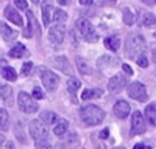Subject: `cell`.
<instances>
[{
	"label": "cell",
	"instance_id": "cell-13",
	"mask_svg": "<svg viewBox=\"0 0 156 149\" xmlns=\"http://www.w3.org/2000/svg\"><path fill=\"white\" fill-rule=\"evenodd\" d=\"M54 63L62 73L69 74V75H71V77L74 75V70H73V67H71V64L69 63V60H67L66 56H56Z\"/></svg>",
	"mask_w": 156,
	"mask_h": 149
},
{
	"label": "cell",
	"instance_id": "cell-28",
	"mask_svg": "<svg viewBox=\"0 0 156 149\" xmlns=\"http://www.w3.org/2000/svg\"><path fill=\"white\" fill-rule=\"evenodd\" d=\"M52 19H54L55 22H58V23H62V22L67 21V12H66V11H63V10H60V8H58V10L54 11Z\"/></svg>",
	"mask_w": 156,
	"mask_h": 149
},
{
	"label": "cell",
	"instance_id": "cell-36",
	"mask_svg": "<svg viewBox=\"0 0 156 149\" xmlns=\"http://www.w3.org/2000/svg\"><path fill=\"white\" fill-rule=\"evenodd\" d=\"M122 68H123V71L126 74H129V75H133V74H134V73H133V68L130 67L129 64H122Z\"/></svg>",
	"mask_w": 156,
	"mask_h": 149
},
{
	"label": "cell",
	"instance_id": "cell-34",
	"mask_svg": "<svg viewBox=\"0 0 156 149\" xmlns=\"http://www.w3.org/2000/svg\"><path fill=\"white\" fill-rule=\"evenodd\" d=\"M33 99H37V100L44 99V93H43V90H41V88L36 86L34 89H33Z\"/></svg>",
	"mask_w": 156,
	"mask_h": 149
},
{
	"label": "cell",
	"instance_id": "cell-4",
	"mask_svg": "<svg viewBox=\"0 0 156 149\" xmlns=\"http://www.w3.org/2000/svg\"><path fill=\"white\" fill-rule=\"evenodd\" d=\"M29 131L32 138L34 140V142L41 141V140H47L48 137V127L41 119H34L29 123Z\"/></svg>",
	"mask_w": 156,
	"mask_h": 149
},
{
	"label": "cell",
	"instance_id": "cell-26",
	"mask_svg": "<svg viewBox=\"0 0 156 149\" xmlns=\"http://www.w3.org/2000/svg\"><path fill=\"white\" fill-rule=\"evenodd\" d=\"M2 75L4 77L7 81H15L16 79L15 70H14L12 67H10V66H4V67L2 68Z\"/></svg>",
	"mask_w": 156,
	"mask_h": 149
},
{
	"label": "cell",
	"instance_id": "cell-40",
	"mask_svg": "<svg viewBox=\"0 0 156 149\" xmlns=\"http://www.w3.org/2000/svg\"><path fill=\"white\" fill-rule=\"evenodd\" d=\"M80 3L82 5H90L93 3V0H80Z\"/></svg>",
	"mask_w": 156,
	"mask_h": 149
},
{
	"label": "cell",
	"instance_id": "cell-32",
	"mask_svg": "<svg viewBox=\"0 0 156 149\" xmlns=\"http://www.w3.org/2000/svg\"><path fill=\"white\" fill-rule=\"evenodd\" d=\"M137 64L140 66V67H143V68H145V67H148V59H147V56L145 55H141V56H138V59H137Z\"/></svg>",
	"mask_w": 156,
	"mask_h": 149
},
{
	"label": "cell",
	"instance_id": "cell-42",
	"mask_svg": "<svg viewBox=\"0 0 156 149\" xmlns=\"http://www.w3.org/2000/svg\"><path fill=\"white\" fill-rule=\"evenodd\" d=\"M7 148H8V149H15V147H14L12 142H8V144H7Z\"/></svg>",
	"mask_w": 156,
	"mask_h": 149
},
{
	"label": "cell",
	"instance_id": "cell-27",
	"mask_svg": "<svg viewBox=\"0 0 156 149\" xmlns=\"http://www.w3.org/2000/svg\"><path fill=\"white\" fill-rule=\"evenodd\" d=\"M80 88H81V82L78 81L77 78H74V77H71V78L67 81V89L71 95H76L77 90L80 89Z\"/></svg>",
	"mask_w": 156,
	"mask_h": 149
},
{
	"label": "cell",
	"instance_id": "cell-44",
	"mask_svg": "<svg viewBox=\"0 0 156 149\" xmlns=\"http://www.w3.org/2000/svg\"><path fill=\"white\" fill-rule=\"evenodd\" d=\"M32 2L34 3V4H37V3H38V0H32Z\"/></svg>",
	"mask_w": 156,
	"mask_h": 149
},
{
	"label": "cell",
	"instance_id": "cell-19",
	"mask_svg": "<svg viewBox=\"0 0 156 149\" xmlns=\"http://www.w3.org/2000/svg\"><path fill=\"white\" fill-rule=\"evenodd\" d=\"M103 95L101 89H85L81 95L82 100H90V99H99Z\"/></svg>",
	"mask_w": 156,
	"mask_h": 149
},
{
	"label": "cell",
	"instance_id": "cell-46",
	"mask_svg": "<svg viewBox=\"0 0 156 149\" xmlns=\"http://www.w3.org/2000/svg\"><path fill=\"white\" fill-rule=\"evenodd\" d=\"M108 2H115V0H108Z\"/></svg>",
	"mask_w": 156,
	"mask_h": 149
},
{
	"label": "cell",
	"instance_id": "cell-17",
	"mask_svg": "<svg viewBox=\"0 0 156 149\" xmlns=\"http://www.w3.org/2000/svg\"><path fill=\"white\" fill-rule=\"evenodd\" d=\"M0 27H2V29H0V32H2V37L4 38L5 41L15 40V37L18 36V33L14 32V30H11L10 27L4 23V22H2V23H0Z\"/></svg>",
	"mask_w": 156,
	"mask_h": 149
},
{
	"label": "cell",
	"instance_id": "cell-14",
	"mask_svg": "<svg viewBox=\"0 0 156 149\" xmlns=\"http://www.w3.org/2000/svg\"><path fill=\"white\" fill-rule=\"evenodd\" d=\"M52 8H54V5H52V0H44L43 5H41V15H43V23L44 26H48L49 22H51L52 19Z\"/></svg>",
	"mask_w": 156,
	"mask_h": 149
},
{
	"label": "cell",
	"instance_id": "cell-45",
	"mask_svg": "<svg viewBox=\"0 0 156 149\" xmlns=\"http://www.w3.org/2000/svg\"><path fill=\"white\" fill-rule=\"evenodd\" d=\"M114 149H125L123 147H119V148H114Z\"/></svg>",
	"mask_w": 156,
	"mask_h": 149
},
{
	"label": "cell",
	"instance_id": "cell-10",
	"mask_svg": "<svg viewBox=\"0 0 156 149\" xmlns=\"http://www.w3.org/2000/svg\"><path fill=\"white\" fill-rule=\"evenodd\" d=\"M65 34H66V29L62 23H58L55 26H52L48 32L49 40H51L52 44H62L63 40H65Z\"/></svg>",
	"mask_w": 156,
	"mask_h": 149
},
{
	"label": "cell",
	"instance_id": "cell-31",
	"mask_svg": "<svg viewBox=\"0 0 156 149\" xmlns=\"http://www.w3.org/2000/svg\"><path fill=\"white\" fill-rule=\"evenodd\" d=\"M36 148L37 149H52V145L49 142V138L47 140H41V141L36 142Z\"/></svg>",
	"mask_w": 156,
	"mask_h": 149
},
{
	"label": "cell",
	"instance_id": "cell-41",
	"mask_svg": "<svg viewBox=\"0 0 156 149\" xmlns=\"http://www.w3.org/2000/svg\"><path fill=\"white\" fill-rule=\"evenodd\" d=\"M144 3H145V4H148V5H151V4H154L155 3V0H143Z\"/></svg>",
	"mask_w": 156,
	"mask_h": 149
},
{
	"label": "cell",
	"instance_id": "cell-38",
	"mask_svg": "<svg viewBox=\"0 0 156 149\" xmlns=\"http://www.w3.org/2000/svg\"><path fill=\"white\" fill-rule=\"evenodd\" d=\"M133 149H151V148L147 147V145H144V144H141V142H140V144H136L134 147H133Z\"/></svg>",
	"mask_w": 156,
	"mask_h": 149
},
{
	"label": "cell",
	"instance_id": "cell-8",
	"mask_svg": "<svg viewBox=\"0 0 156 149\" xmlns=\"http://www.w3.org/2000/svg\"><path fill=\"white\" fill-rule=\"evenodd\" d=\"M125 85H126V78H125V75L116 74V75H114L112 78H110V81H108V85H107L108 92L112 93V95H116V93L122 92Z\"/></svg>",
	"mask_w": 156,
	"mask_h": 149
},
{
	"label": "cell",
	"instance_id": "cell-21",
	"mask_svg": "<svg viewBox=\"0 0 156 149\" xmlns=\"http://www.w3.org/2000/svg\"><path fill=\"white\" fill-rule=\"evenodd\" d=\"M25 54H26V47L22 45V44H16V45L14 47V48H11L10 52H8V55H10L11 57H15V59L22 57Z\"/></svg>",
	"mask_w": 156,
	"mask_h": 149
},
{
	"label": "cell",
	"instance_id": "cell-29",
	"mask_svg": "<svg viewBox=\"0 0 156 149\" xmlns=\"http://www.w3.org/2000/svg\"><path fill=\"white\" fill-rule=\"evenodd\" d=\"M0 127L3 131H7L8 129V114L4 108L0 109Z\"/></svg>",
	"mask_w": 156,
	"mask_h": 149
},
{
	"label": "cell",
	"instance_id": "cell-1",
	"mask_svg": "<svg viewBox=\"0 0 156 149\" xmlns=\"http://www.w3.org/2000/svg\"><path fill=\"white\" fill-rule=\"evenodd\" d=\"M105 112L94 104L83 106L81 109V119L86 126H97L104 120Z\"/></svg>",
	"mask_w": 156,
	"mask_h": 149
},
{
	"label": "cell",
	"instance_id": "cell-35",
	"mask_svg": "<svg viewBox=\"0 0 156 149\" xmlns=\"http://www.w3.org/2000/svg\"><path fill=\"white\" fill-rule=\"evenodd\" d=\"M15 7H18L19 10H26L27 8V2L26 0H14Z\"/></svg>",
	"mask_w": 156,
	"mask_h": 149
},
{
	"label": "cell",
	"instance_id": "cell-15",
	"mask_svg": "<svg viewBox=\"0 0 156 149\" xmlns=\"http://www.w3.org/2000/svg\"><path fill=\"white\" fill-rule=\"evenodd\" d=\"M144 115H145L149 125L156 126V103H151L149 106H147Z\"/></svg>",
	"mask_w": 156,
	"mask_h": 149
},
{
	"label": "cell",
	"instance_id": "cell-3",
	"mask_svg": "<svg viewBox=\"0 0 156 149\" xmlns=\"http://www.w3.org/2000/svg\"><path fill=\"white\" fill-rule=\"evenodd\" d=\"M76 26L78 27L82 37L85 38V41H88V43H96L99 40V36H97L94 26L86 18H80L76 22Z\"/></svg>",
	"mask_w": 156,
	"mask_h": 149
},
{
	"label": "cell",
	"instance_id": "cell-24",
	"mask_svg": "<svg viewBox=\"0 0 156 149\" xmlns=\"http://www.w3.org/2000/svg\"><path fill=\"white\" fill-rule=\"evenodd\" d=\"M77 68L78 71H80L82 75H86V74H90L92 70L90 67H89L88 62H86L85 59H82V57H77Z\"/></svg>",
	"mask_w": 156,
	"mask_h": 149
},
{
	"label": "cell",
	"instance_id": "cell-25",
	"mask_svg": "<svg viewBox=\"0 0 156 149\" xmlns=\"http://www.w3.org/2000/svg\"><path fill=\"white\" fill-rule=\"evenodd\" d=\"M67 127H69V122H67V120H65V119H62L59 123H58V125H55L54 134H55V136H58V137L63 136V134L66 133V130H67Z\"/></svg>",
	"mask_w": 156,
	"mask_h": 149
},
{
	"label": "cell",
	"instance_id": "cell-33",
	"mask_svg": "<svg viewBox=\"0 0 156 149\" xmlns=\"http://www.w3.org/2000/svg\"><path fill=\"white\" fill-rule=\"evenodd\" d=\"M32 67H33V63L32 62H25L23 64H22V74L23 75H27V74L30 73V70H32Z\"/></svg>",
	"mask_w": 156,
	"mask_h": 149
},
{
	"label": "cell",
	"instance_id": "cell-47",
	"mask_svg": "<svg viewBox=\"0 0 156 149\" xmlns=\"http://www.w3.org/2000/svg\"><path fill=\"white\" fill-rule=\"evenodd\" d=\"M155 3H156V0H155Z\"/></svg>",
	"mask_w": 156,
	"mask_h": 149
},
{
	"label": "cell",
	"instance_id": "cell-6",
	"mask_svg": "<svg viewBox=\"0 0 156 149\" xmlns=\"http://www.w3.org/2000/svg\"><path fill=\"white\" fill-rule=\"evenodd\" d=\"M127 95H129L130 99L141 101V103L148 100V93H147L145 85L138 81H134V82H132V84H129V86H127Z\"/></svg>",
	"mask_w": 156,
	"mask_h": 149
},
{
	"label": "cell",
	"instance_id": "cell-18",
	"mask_svg": "<svg viewBox=\"0 0 156 149\" xmlns=\"http://www.w3.org/2000/svg\"><path fill=\"white\" fill-rule=\"evenodd\" d=\"M0 97L4 103H10L12 101V88L10 85H3L0 88Z\"/></svg>",
	"mask_w": 156,
	"mask_h": 149
},
{
	"label": "cell",
	"instance_id": "cell-9",
	"mask_svg": "<svg viewBox=\"0 0 156 149\" xmlns=\"http://www.w3.org/2000/svg\"><path fill=\"white\" fill-rule=\"evenodd\" d=\"M145 133V122H144V116L140 111H136L132 115V134L137 136V134Z\"/></svg>",
	"mask_w": 156,
	"mask_h": 149
},
{
	"label": "cell",
	"instance_id": "cell-11",
	"mask_svg": "<svg viewBox=\"0 0 156 149\" xmlns=\"http://www.w3.org/2000/svg\"><path fill=\"white\" fill-rule=\"evenodd\" d=\"M114 114L119 118V119H126L130 114V106L125 100H118L114 106Z\"/></svg>",
	"mask_w": 156,
	"mask_h": 149
},
{
	"label": "cell",
	"instance_id": "cell-37",
	"mask_svg": "<svg viewBox=\"0 0 156 149\" xmlns=\"http://www.w3.org/2000/svg\"><path fill=\"white\" fill-rule=\"evenodd\" d=\"M108 134H110V129H104V130L99 134V137H100V138H107Z\"/></svg>",
	"mask_w": 156,
	"mask_h": 149
},
{
	"label": "cell",
	"instance_id": "cell-39",
	"mask_svg": "<svg viewBox=\"0 0 156 149\" xmlns=\"http://www.w3.org/2000/svg\"><path fill=\"white\" fill-rule=\"evenodd\" d=\"M56 2L59 3L60 5H69V4H70L71 0H56Z\"/></svg>",
	"mask_w": 156,
	"mask_h": 149
},
{
	"label": "cell",
	"instance_id": "cell-23",
	"mask_svg": "<svg viewBox=\"0 0 156 149\" xmlns=\"http://www.w3.org/2000/svg\"><path fill=\"white\" fill-rule=\"evenodd\" d=\"M156 23V16L152 12H143L141 15V25L147 27H151Z\"/></svg>",
	"mask_w": 156,
	"mask_h": 149
},
{
	"label": "cell",
	"instance_id": "cell-22",
	"mask_svg": "<svg viewBox=\"0 0 156 149\" xmlns=\"http://www.w3.org/2000/svg\"><path fill=\"white\" fill-rule=\"evenodd\" d=\"M41 120H43L45 125H54L55 122H56L59 118H58V115L55 114V112H51V111H44L43 114H41Z\"/></svg>",
	"mask_w": 156,
	"mask_h": 149
},
{
	"label": "cell",
	"instance_id": "cell-43",
	"mask_svg": "<svg viewBox=\"0 0 156 149\" xmlns=\"http://www.w3.org/2000/svg\"><path fill=\"white\" fill-rule=\"evenodd\" d=\"M152 56H154V59L156 60V48L154 49V51H152Z\"/></svg>",
	"mask_w": 156,
	"mask_h": 149
},
{
	"label": "cell",
	"instance_id": "cell-20",
	"mask_svg": "<svg viewBox=\"0 0 156 149\" xmlns=\"http://www.w3.org/2000/svg\"><path fill=\"white\" fill-rule=\"evenodd\" d=\"M26 16H27V27L26 30L23 32V36L25 37H32L33 36V32H34V29H33V22H34V15H33V12L30 10H26Z\"/></svg>",
	"mask_w": 156,
	"mask_h": 149
},
{
	"label": "cell",
	"instance_id": "cell-2",
	"mask_svg": "<svg viewBox=\"0 0 156 149\" xmlns=\"http://www.w3.org/2000/svg\"><path fill=\"white\" fill-rule=\"evenodd\" d=\"M147 49L145 45V38L140 34V33H134V34L129 36L126 40V55L132 59H138V56L144 55Z\"/></svg>",
	"mask_w": 156,
	"mask_h": 149
},
{
	"label": "cell",
	"instance_id": "cell-16",
	"mask_svg": "<svg viewBox=\"0 0 156 149\" xmlns=\"http://www.w3.org/2000/svg\"><path fill=\"white\" fill-rule=\"evenodd\" d=\"M104 45H105V48H108L110 51L116 52L119 49V47H121V40H119L116 36H111V37H107L104 40Z\"/></svg>",
	"mask_w": 156,
	"mask_h": 149
},
{
	"label": "cell",
	"instance_id": "cell-30",
	"mask_svg": "<svg viewBox=\"0 0 156 149\" xmlns=\"http://www.w3.org/2000/svg\"><path fill=\"white\" fill-rule=\"evenodd\" d=\"M123 22L127 26H132L134 23V14L132 12L130 8H125L123 10Z\"/></svg>",
	"mask_w": 156,
	"mask_h": 149
},
{
	"label": "cell",
	"instance_id": "cell-12",
	"mask_svg": "<svg viewBox=\"0 0 156 149\" xmlns=\"http://www.w3.org/2000/svg\"><path fill=\"white\" fill-rule=\"evenodd\" d=\"M4 16L11 22V23L16 25V26H23V21H22V16L19 15L18 11H16L15 8L11 7V4L7 5V7L4 8Z\"/></svg>",
	"mask_w": 156,
	"mask_h": 149
},
{
	"label": "cell",
	"instance_id": "cell-7",
	"mask_svg": "<svg viewBox=\"0 0 156 149\" xmlns=\"http://www.w3.org/2000/svg\"><path fill=\"white\" fill-rule=\"evenodd\" d=\"M18 106L19 109L25 114H34L38 111V104L34 103L32 96L26 92H19L18 95Z\"/></svg>",
	"mask_w": 156,
	"mask_h": 149
},
{
	"label": "cell",
	"instance_id": "cell-5",
	"mask_svg": "<svg viewBox=\"0 0 156 149\" xmlns=\"http://www.w3.org/2000/svg\"><path fill=\"white\" fill-rule=\"evenodd\" d=\"M40 78L43 82L44 88L48 92H55L59 84V77L54 73V71L48 70L47 67H40Z\"/></svg>",
	"mask_w": 156,
	"mask_h": 149
}]
</instances>
